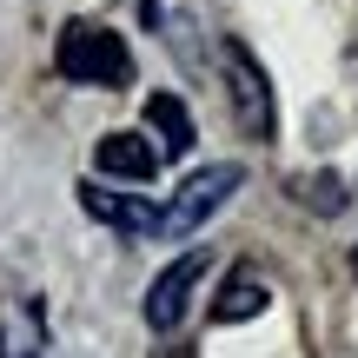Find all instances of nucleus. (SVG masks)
I'll use <instances>...</instances> for the list:
<instances>
[{
    "instance_id": "nucleus-1",
    "label": "nucleus",
    "mask_w": 358,
    "mask_h": 358,
    "mask_svg": "<svg viewBox=\"0 0 358 358\" xmlns=\"http://www.w3.org/2000/svg\"><path fill=\"white\" fill-rule=\"evenodd\" d=\"M53 66H60V80H73V87H127V80H133L127 40L106 34V27H93V20H66L60 27Z\"/></svg>"
},
{
    "instance_id": "nucleus-2",
    "label": "nucleus",
    "mask_w": 358,
    "mask_h": 358,
    "mask_svg": "<svg viewBox=\"0 0 358 358\" xmlns=\"http://www.w3.org/2000/svg\"><path fill=\"white\" fill-rule=\"evenodd\" d=\"M219 66H226V100L232 120H239L245 140H272V87H266V66L245 53V40H219Z\"/></svg>"
},
{
    "instance_id": "nucleus-3",
    "label": "nucleus",
    "mask_w": 358,
    "mask_h": 358,
    "mask_svg": "<svg viewBox=\"0 0 358 358\" xmlns=\"http://www.w3.org/2000/svg\"><path fill=\"white\" fill-rule=\"evenodd\" d=\"M239 166L232 159H219V166H206V173H192L186 186L173 192V206H166V226H159V239H186V232H199L206 219L219 213V206L232 199V186H239Z\"/></svg>"
},
{
    "instance_id": "nucleus-4",
    "label": "nucleus",
    "mask_w": 358,
    "mask_h": 358,
    "mask_svg": "<svg viewBox=\"0 0 358 358\" xmlns=\"http://www.w3.org/2000/svg\"><path fill=\"white\" fill-rule=\"evenodd\" d=\"M199 279H206V252L192 245V252H179L173 266L153 279V292H146V325H153V332H179V319H186Z\"/></svg>"
},
{
    "instance_id": "nucleus-5",
    "label": "nucleus",
    "mask_w": 358,
    "mask_h": 358,
    "mask_svg": "<svg viewBox=\"0 0 358 358\" xmlns=\"http://www.w3.org/2000/svg\"><path fill=\"white\" fill-rule=\"evenodd\" d=\"M80 206H87L100 226H120V232H153V239H159V226H166V206L133 199V192H100V179L80 186Z\"/></svg>"
},
{
    "instance_id": "nucleus-6",
    "label": "nucleus",
    "mask_w": 358,
    "mask_h": 358,
    "mask_svg": "<svg viewBox=\"0 0 358 358\" xmlns=\"http://www.w3.org/2000/svg\"><path fill=\"white\" fill-rule=\"evenodd\" d=\"M159 159H166V153H159L153 140H140V133H106V140L93 146V166L113 173V179H153Z\"/></svg>"
},
{
    "instance_id": "nucleus-7",
    "label": "nucleus",
    "mask_w": 358,
    "mask_h": 358,
    "mask_svg": "<svg viewBox=\"0 0 358 358\" xmlns=\"http://www.w3.org/2000/svg\"><path fill=\"white\" fill-rule=\"evenodd\" d=\"M266 299H272V285L259 279L252 266H239V272H232L226 285H219V299H213V319H219V325H239V319H259V312H266Z\"/></svg>"
},
{
    "instance_id": "nucleus-8",
    "label": "nucleus",
    "mask_w": 358,
    "mask_h": 358,
    "mask_svg": "<svg viewBox=\"0 0 358 358\" xmlns=\"http://www.w3.org/2000/svg\"><path fill=\"white\" fill-rule=\"evenodd\" d=\"M146 133H159V153L166 159L192 153V120H186V106H179L173 93H153V100H146Z\"/></svg>"
},
{
    "instance_id": "nucleus-9",
    "label": "nucleus",
    "mask_w": 358,
    "mask_h": 358,
    "mask_svg": "<svg viewBox=\"0 0 358 358\" xmlns=\"http://www.w3.org/2000/svg\"><path fill=\"white\" fill-rule=\"evenodd\" d=\"M47 352V325L34 306H7L0 312V358H40Z\"/></svg>"
},
{
    "instance_id": "nucleus-10",
    "label": "nucleus",
    "mask_w": 358,
    "mask_h": 358,
    "mask_svg": "<svg viewBox=\"0 0 358 358\" xmlns=\"http://www.w3.org/2000/svg\"><path fill=\"white\" fill-rule=\"evenodd\" d=\"M299 199L319 206V213H338V206H345V192H338V179H332V173H319V179H306V186H299Z\"/></svg>"
},
{
    "instance_id": "nucleus-11",
    "label": "nucleus",
    "mask_w": 358,
    "mask_h": 358,
    "mask_svg": "<svg viewBox=\"0 0 358 358\" xmlns=\"http://www.w3.org/2000/svg\"><path fill=\"white\" fill-rule=\"evenodd\" d=\"M352 272H358V252H352Z\"/></svg>"
}]
</instances>
